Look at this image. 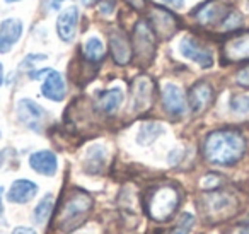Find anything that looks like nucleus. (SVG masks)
<instances>
[{
    "label": "nucleus",
    "mask_w": 249,
    "mask_h": 234,
    "mask_svg": "<svg viewBox=\"0 0 249 234\" xmlns=\"http://www.w3.org/2000/svg\"><path fill=\"white\" fill-rule=\"evenodd\" d=\"M205 159L217 166H232L246 154V138L237 130H215L203 144Z\"/></svg>",
    "instance_id": "1"
},
{
    "label": "nucleus",
    "mask_w": 249,
    "mask_h": 234,
    "mask_svg": "<svg viewBox=\"0 0 249 234\" xmlns=\"http://www.w3.org/2000/svg\"><path fill=\"white\" fill-rule=\"evenodd\" d=\"M179 192L173 185H159L147 192L145 196V210L154 220L171 219L176 209L179 207Z\"/></svg>",
    "instance_id": "2"
},
{
    "label": "nucleus",
    "mask_w": 249,
    "mask_h": 234,
    "mask_svg": "<svg viewBox=\"0 0 249 234\" xmlns=\"http://www.w3.org/2000/svg\"><path fill=\"white\" fill-rule=\"evenodd\" d=\"M94 202L87 193L84 192H75L65 200L62 210L58 212L56 217V226L62 231L69 233V231L75 229L82 224V220L87 217V214L90 212Z\"/></svg>",
    "instance_id": "3"
},
{
    "label": "nucleus",
    "mask_w": 249,
    "mask_h": 234,
    "mask_svg": "<svg viewBox=\"0 0 249 234\" xmlns=\"http://www.w3.org/2000/svg\"><path fill=\"white\" fill-rule=\"evenodd\" d=\"M239 207V202L231 192L224 190H213L207 193L201 200V209L210 222H220L234 215Z\"/></svg>",
    "instance_id": "4"
},
{
    "label": "nucleus",
    "mask_w": 249,
    "mask_h": 234,
    "mask_svg": "<svg viewBox=\"0 0 249 234\" xmlns=\"http://www.w3.org/2000/svg\"><path fill=\"white\" fill-rule=\"evenodd\" d=\"M156 50V39L152 35V28L149 22L139 21L133 28V52L135 58L143 63H149L154 57Z\"/></svg>",
    "instance_id": "5"
},
{
    "label": "nucleus",
    "mask_w": 249,
    "mask_h": 234,
    "mask_svg": "<svg viewBox=\"0 0 249 234\" xmlns=\"http://www.w3.org/2000/svg\"><path fill=\"white\" fill-rule=\"evenodd\" d=\"M232 7L227 0H207L195 12V18L201 26H217L225 21Z\"/></svg>",
    "instance_id": "6"
},
{
    "label": "nucleus",
    "mask_w": 249,
    "mask_h": 234,
    "mask_svg": "<svg viewBox=\"0 0 249 234\" xmlns=\"http://www.w3.org/2000/svg\"><path fill=\"white\" fill-rule=\"evenodd\" d=\"M149 24L152 31L162 39L173 38L178 31V18L162 7H152L149 14Z\"/></svg>",
    "instance_id": "7"
},
{
    "label": "nucleus",
    "mask_w": 249,
    "mask_h": 234,
    "mask_svg": "<svg viewBox=\"0 0 249 234\" xmlns=\"http://www.w3.org/2000/svg\"><path fill=\"white\" fill-rule=\"evenodd\" d=\"M179 52L183 53L186 58H190L191 62H196L203 69H210L213 65V55L208 48H205L200 41H196L191 36L181 39L179 43Z\"/></svg>",
    "instance_id": "8"
},
{
    "label": "nucleus",
    "mask_w": 249,
    "mask_h": 234,
    "mask_svg": "<svg viewBox=\"0 0 249 234\" xmlns=\"http://www.w3.org/2000/svg\"><path fill=\"white\" fill-rule=\"evenodd\" d=\"M162 104L164 110L174 118H181L188 111V101L184 93L176 84H166L162 87Z\"/></svg>",
    "instance_id": "9"
},
{
    "label": "nucleus",
    "mask_w": 249,
    "mask_h": 234,
    "mask_svg": "<svg viewBox=\"0 0 249 234\" xmlns=\"http://www.w3.org/2000/svg\"><path fill=\"white\" fill-rule=\"evenodd\" d=\"M18 115L19 120L29 127L31 130L39 132L43 128V123L46 120V111L39 104H36L33 99H21L18 103Z\"/></svg>",
    "instance_id": "10"
},
{
    "label": "nucleus",
    "mask_w": 249,
    "mask_h": 234,
    "mask_svg": "<svg viewBox=\"0 0 249 234\" xmlns=\"http://www.w3.org/2000/svg\"><path fill=\"white\" fill-rule=\"evenodd\" d=\"M154 94V84L149 77L142 76L133 80L132 86V110L133 111H143L150 106Z\"/></svg>",
    "instance_id": "11"
},
{
    "label": "nucleus",
    "mask_w": 249,
    "mask_h": 234,
    "mask_svg": "<svg viewBox=\"0 0 249 234\" xmlns=\"http://www.w3.org/2000/svg\"><path fill=\"white\" fill-rule=\"evenodd\" d=\"M212 101H213V87L208 82H205V80L196 82L190 89V94H188V106L191 108L193 113H201V111H205L210 106Z\"/></svg>",
    "instance_id": "12"
},
{
    "label": "nucleus",
    "mask_w": 249,
    "mask_h": 234,
    "mask_svg": "<svg viewBox=\"0 0 249 234\" xmlns=\"http://www.w3.org/2000/svg\"><path fill=\"white\" fill-rule=\"evenodd\" d=\"M109 52L113 60L118 65H126L132 60V46H130V39L126 38L121 29L109 33Z\"/></svg>",
    "instance_id": "13"
},
{
    "label": "nucleus",
    "mask_w": 249,
    "mask_h": 234,
    "mask_svg": "<svg viewBox=\"0 0 249 234\" xmlns=\"http://www.w3.org/2000/svg\"><path fill=\"white\" fill-rule=\"evenodd\" d=\"M224 57L227 62L249 60V33L229 38L224 45Z\"/></svg>",
    "instance_id": "14"
},
{
    "label": "nucleus",
    "mask_w": 249,
    "mask_h": 234,
    "mask_svg": "<svg viewBox=\"0 0 249 234\" xmlns=\"http://www.w3.org/2000/svg\"><path fill=\"white\" fill-rule=\"evenodd\" d=\"M41 94L45 98H48L50 101H56V103L65 99L67 86H65V79H63L62 74L50 69L48 74H46L45 82H43Z\"/></svg>",
    "instance_id": "15"
},
{
    "label": "nucleus",
    "mask_w": 249,
    "mask_h": 234,
    "mask_svg": "<svg viewBox=\"0 0 249 234\" xmlns=\"http://www.w3.org/2000/svg\"><path fill=\"white\" fill-rule=\"evenodd\" d=\"M22 22L19 19H5L0 24V53H7L21 39Z\"/></svg>",
    "instance_id": "16"
},
{
    "label": "nucleus",
    "mask_w": 249,
    "mask_h": 234,
    "mask_svg": "<svg viewBox=\"0 0 249 234\" xmlns=\"http://www.w3.org/2000/svg\"><path fill=\"white\" fill-rule=\"evenodd\" d=\"M77 21H79V9L75 5L65 9L62 14L58 16V21H56V31L62 41H72L73 36L77 31Z\"/></svg>",
    "instance_id": "17"
},
{
    "label": "nucleus",
    "mask_w": 249,
    "mask_h": 234,
    "mask_svg": "<svg viewBox=\"0 0 249 234\" xmlns=\"http://www.w3.org/2000/svg\"><path fill=\"white\" fill-rule=\"evenodd\" d=\"M38 193V185L31 179H18L7 192V198L12 203H28Z\"/></svg>",
    "instance_id": "18"
},
{
    "label": "nucleus",
    "mask_w": 249,
    "mask_h": 234,
    "mask_svg": "<svg viewBox=\"0 0 249 234\" xmlns=\"http://www.w3.org/2000/svg\"><path fill=\"white\" fill-rule=\"evenodd\" d=\"M29 164L43 176H53L58 169V159L52 151H38L29 157Z\"/></svg>",
    "instance_id": "19"
},
{
    "label": "nucleus",
    "mask_w": 249,
    "mask_h": 234,
    "mask_svg": "<svg viewBox=\"0 0 249 234\" xmlns=\"http://www.w3.org/2000/svg\"><path fill=\"white\" fill-rule=\"evenodd\" d=\"M124 94L120 87H113L109 91H104L97 98V108L103 111L104 115H113L120 110V106L123 104Z\"/></svg>",
    "instance_id": "20"
},
{
    "label": "nucleus",
    "mask_w": 249,
    "mask_h": 234,
    "mask_svg": "<svg viewBox=\"0 0 249 234\" xmlns=\"http://www.w3.org/2000/svg\"><path fill=\"white\" fill-rule=\"evenodd\" d=\"M106 157H107V151L103 147V145H92L89 149L86 156V161H84V168H86L87 173H99L101 169L106 164Z\"/></svg>",
    "instance_id": "21"
},
{
    "label": "nucleus",
    "mask_w": 249,
    "mask_h": 234,
    "mask_svg": "<svg viewBox=\"0 0 249 234\" xmlns=\"http://www.w3.org/2000/svg\"><path fill=\"white\" fill-rule=\"evenodd\" d=\"M82 55L89 63H99L101 60L104 58V55H106L103 41H101L99 38H96V36L89 38L82 48Z\"/></svg>",
    "instance_id": "22"
},
{
    "label": "nucleus",
    "mask_w": 249,
    "mask_h": 234,
    "mask_svg": "<svg viewBox=\"0 0 249 234\" xmlns=\"http://www.w3.org/2000/svg\"><path fill=\"white\" fill-rule=\"evenodd\" d=\"M53 202H55V196H53L52 193H48V195L43 196V198L39 200L38 205H36L35 215H33V219H35V222L38 224V226H43V224H46V220H48L50 217H52Z\"/></svg>",
    "instance_id": "23"
},
{
    "label": "nucleus",
    "mask_w": 249,
    "mask_h": 234,
    "mask_svg": "<svg viewBox=\"0 0 249 234\" xmlns=\"http://www.w3.org/2000/svg\"><path fill=\"white\" fill-rule=\"evenodd\" d=\"M162 132V127L159 123H145L142 128H140V134H139V144L145 145L150 144L154 138H157Z\"/></svg>",
    "instance_id": "24"
},
{
    "label": "nucleus",
    "mask_w": 249,
    "mask_h": 234,
    "mask_svg": "<svg viewBox=\"0 0 249 234\" xmlns=\"http://www.w3.org/2000/svg\"><path fill=\"white\" fill-rule=\"evenodd\" d=\"M231 110L237 115H246L249 111V96L237 94L231 99Z\"/></svg>",
    "instance_id": "25"
},
{
    "label": "nucleus",
    "mask_w": 249,
    "mask_h": 234,
    "mask_svg": "<svg viewBox=\"0 0 249 234\" xmlns=\"http://www.w3.org/2000/svg\"><path fill=\"white\" fill-rule=\"evenodd\" d=\"M241 24H242V16L239 14L237 11L232 9L231 14H229L227 18H225V21L222 22V28H224L225 31H234V29L241 28Z\"/></svg>",
    "instance_id": "26"
},
{
    "label": "nucleus",
    "mask_w": 249,
    "mask_h": 234,
    "mask_svg": "<svg viewBox=\"0 0 249 234\" xmlns=\"http://www.w3.org/2000/svg\"><path fill=\"white\" fill-rule=\"evenodd\" d=\"M235 80H237L239 86L249 87V67H246V69L239 70V72H237V77H235Z\"/></svg>",
    "instance_id": "27"
},
{
    "label": "nucleus",
    "mask_w": 249,
    "mask_h": 234,
    "mask_svg": "<svg viewBox=\"0 0 249 234\" xmlns=\"http://www.w3.org/2000/svg\"><path fill=\"white\" fill-rule=\"evenodd\" d=\"M114 5H116L114 0H103V2L99 4V12L103 16H109L111 12L114 11Z\"/></svg>",
    "instance_id": "28"
},
{
    "label": "nucleus",
    "mask_w": 249,
    "mask_h": 234,
    "mask_svg": "<svg viewBox=\"0 0 249 234\" xmlns=\"http://www.w3.org/2000/svg\"><path fill=\"white\" fill-rule=\"evenodd\" d=\"M218 183H220V178H218V176H215V175H208L207 178L203 179V181H201V186H203V188H217L218 186Z\"/></svg>",
    "instance_id": "29"
},
{
    "label": "nucleus",
    "mask_w": 249,
    "mask_h": 234,
    "mask_svg": "<svg viewBox=\"0 0 249 234\" xmlns=\"http://www.w3.org/2000/svg\"><path fill=\"white\" fill-rule=\"evenodd\" d=\"M12 234H36V231L31 229V227L19 226V227H16V229L12 231Z\"/></svg>",
    "instance_id": "30"
},
{
    "label": "nucleus",
    "mask_w": 249,
    "mask_h": 234,
    "mask_svg": "<svg viewBox=\"0 0 249 234\" xmlns=\"http://www.w3.org/2000/svg\"><path fill=\"white\" fill-rule=\"evenodd\" d=\"M239 234H249V215L244 217V220L239 224Z\"/></svg>",
    "instance_id": "31"
},
{
    "label": "nucleus",
    "mask_w": 249,
    "mask_h": 234,
    "mask_svg": "<svg viewBox=\"0 0 249 234\" xmlns=\"http://www.w3.org/2000/svg\"><path fill=\"white\" fill-rule=\"evenodd\" d=\"M126 2H128L133 9H137V11H142V9L145 7V0H126Z\"/></svg>",
    "instance_id": "32"
},
{
    "label": "nucleus",
    "mask_w": 249,
    "mask_h": 234,
    "mask_svg": "<svg viewBox=\"0 0 249 234\" xmlns=\"http://www.w3.org/2000/svg\"><path fill=\"white\" fill-rule=\"evenodd\" d=\"M160 2H164V4L171 5V7H176V9H181L183 7V0H160Z\"/></svg>",
    "instance_id": "33"
},
{
    "label": "nucleus",
    "mask_w": 249,
    "mask_h": 234,
    "mask_svg": "<svg viewBox=\"0 0 249 234\" xmlns=\"http://www.w3.org/2000/svg\"><path fill=\"white\" fill-rule=\"evenodd\" d=\"M2 82H4V67L0 63V86H2Z\"/></svg>",
    "instance_id": "34"
},
{
    "label": "nucleus",
    "mask_w": 249,
    "mask_h": 234,
    "mask_svg": "<svg viewBox=\"0 0 249 234\" xmlns=\"http://www.w3.org/2000/svg\"><path fill=\"white\" fill-rule=\"evenodd\" d=\"M173 234H188V231H186V229H183V227H179V229H178V231H174Z\"/></svg>",
    "instance_id": "35"
},
{
    "label": "nucleus",
    "mask_w": 249,
    "mask_h": 234,
    "mask_svg": "<svg viewBox=\"0 0 249 234\" xmlns=\"http://www.w3.org/2000/svg\"><path fill=\"white\" fill-rule=\"evenodd\" d=\"M2 195H4V188L0 186V212H2Z\"/></svg>",
    "instance_id": "36"
},
{
    "label": "nucleus",
    "mask_w": 249,
    "mask_h": 234,
    "mask_svg": "<svg viewBox=\"0 0 249 234\" xmlns=\"http://www.w3.org/2000/svg\"><path fill=\"white\" fill-rule=\"evenodd\" d=\"M63 0H52V4H53V7H58L60 4H62Z\"/></svg>",
    "instance_id": "37"
},
{
    "label": "nucleus",
    "mask_w": 249,
    "mask_h": 234,
    "mask_svg": "<svg viewBox=\"0 0 249 234\" xmlns=\"http://www.w3.org/2000/svg\"><path fill=\"white\" fill-rule=\"evenodd\" d=\"M5 2H9V4H14V2H21V0H5Z\"/></svg>",
    "instance_id": "38"
}]
</instances>
